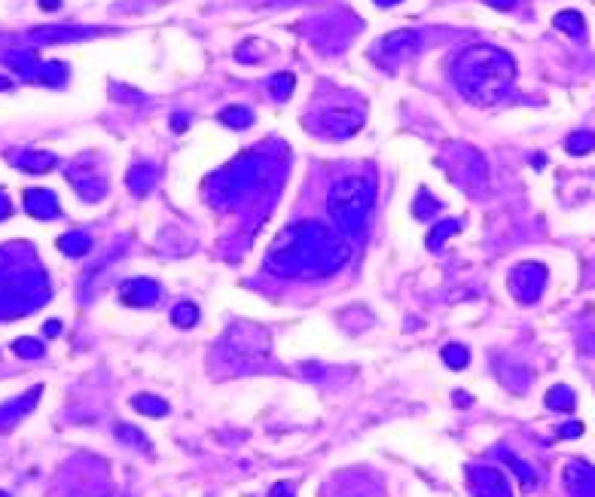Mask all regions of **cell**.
I'll use <instances>...</instances> for the list:
<instances>
[{"label":"cell","mask_w":595,"mask_h":497,"mask_svg":"<svg viewBox=\"0 0 595 497\" xmlns=\"http://www.w3.org/2000/svg\"><path fill=\"white\" fill-rule=\"evenodd\" d=\"M348 260V244L333 229L320 223L290 226L275 238L265 265L284 278H318L330 275Z\"/></svg>","instance_id":"6da1fadb"},{"label":"cell","mask_w":595,"mask_h":497,"mask_svg":"<svg viewBox=\"0 0 595 497\" xmlns=\"http://www.w3.org/2000/svg\"><path fill=\"white\" fill-rule=\"evenodd\" d=\"M452 80L467 101H473V104H480V107H489L510 95L513 80H516V61L503 49L480 43V46L464 49L455 58Z\"/></svg>","instance_id":"7a4b0ae2"},{"label":"cell","mask_w":595,"mask_h":497,"mask_svg":"<svg viewBox=\"0 0 595 497\" xmlns=\"http://www.w3.org/2000/svg\"><path fill=\"white\" fill-rule=\"evenodd\" d=\"M375 201V180L366 174H351V177H339L327 196L330 217L336 220L339 232L348 238H361L366 232V220H370Z\"/></svg>","instance_id":"3957f363"},{"label":"cell","mask_w":595,"mask_h":497,"mask_svg":"<svg viewBox=\"0 0 595 497\" xmlns=\"http://www.w3.org/2000/svg\"><path fill=\"white\" fill-rule=\"evenodd\" d=\"M418 46H421V40H418L415 31H394V34L382 37V40L372 46V58L379 61L382 68L394 70L397 64L409 61L412 55L418 52Z\"/></svg>","instance_id":"277c9868"},{"label":"cell","mask_w":595,"mask_h":497,"mask_svg":"<svg viewBox=\"0 0 595 497\" xmlns=\"http://www.w3.org/2000/svg\"><path fill=\"white\" fill-rule=\"evenodd\" d=\"M546 284V269L540 263H522L510 275V290L522 302H534Z\"/></svg>","instance_id":"5b68a950"},{"label":"cell","mask_w":595,"mask_h":497,"mask_svg":"<svg viewBox=\"0 0 595 497\" xmlns=\"http://www.w3.org/2000/svg\"><path fill=\"white\" fill-rule=\"evenodd\" d=\"M256 162L253 156H242L238 162H232L229 168L220 174V183H223V196L220 199H235V196H244L247 189H251V183L256 180Z\"/></svg>","instance_id":"8992f818"},{"label":"cell","mask_w":595,"mask_h":497,"mask_svg":"<svg viewBox=\"0 0 595 497\" xmlns=\"http://www.w3.org/2000/svg\"><path fill=\"white\" fill-rule=\"evenodd\" d=\"M320 119H324L330 134L348 137V134H354L357 128L363 125V110L361 107H330V110H324V116H320Z\"/></svg>","instance_id":"52a82bcc"},{"label":"cell","mask_w":595,"mask_h":497,"mask_svg":"<svg viewBox=\"0 0 595 497\" xmlns=\"http://www.w3.org/2000/svg\"><path fill=\"white\" fill-rule=\"evenodd\" d=\"M119 296H123V302H128V306L150 308L159 302V284L150 278H132L119 287Z\"/></svg>","instance_id":"ba28073f"},{"label":"cell","mask_w":595,"mask_h":497,"mask_svg":"<svg viewBox=\"0 0 595 497\" xmlns=\"http://www.w3.org/2000/svg\"><path fill=\"white\" fill-rule=\"evenodd\" d=\"M40 394H43V388H34V391H27L25 397H18L13 403H4V406H0V430H9L13 424H18V421L37 406Z\"/></svg>","instance_id":"9c48e42d"},{"label":"cell","mask_w":595,"mask_h":497,"mask_svg":"<svg viewBox=\"0 0 595 497\" xmlns=\"http://www.w3.org/2000/svg\"><path fill=\"white\" fill-rule=\"evenodd\" d=\"M25 210L37 220H55L58 217V199L49 189H27L25 192Z\"/></svg>","instance_id":"30bf717a"},{"label":"cell","mask_w":595,"mask_h":497,"mask_svg":"<svg viewBox=\"0 0 595 497\" xmlns=\"http://www.w3.org/2000/svg\"><path fill=\"white\" fill-rule=\"evenodd\" d=\"M467 482L473 485V491L480 497H507V489H503V479L498 470H470Z\"/></svg>","instance_id":"8fae6325"},{"label":"cell","mask_w":595,"mask_h":497,"mask_svg":"<svg viewBox=\"0 0 595 497\" xmlns=\"http://www.w3.org/2000/svg\"><path fill=\"white\" fill-rule=\"evenodd\" d=\"M70 183H73V189H77L86 201H98L101 196H104V189H107L104 177H98V174H82L80 168L70 171Z\"/></svg>","instance_id":"7c38bea8"},{"label":"cell","mask_w":595,"mask_h":497,"mask_svg":"<svg viewBox=\"0 0 595 497\" xmlns=\"http://www.w3.org/2000/svg\"><path fill=\"white\" fill-rule=\"evenodd\" d=\"M153 180H156V171H153V165H134L132 171H128V189L134 192V196H146V192L153 189Z\"/></svg>","instance_id":"4fadbf2b"},{"label":"cell","mask_w":595,"mask_h":497,"mask_svg":"<svg viewBox=\"0 0 595 497\" xmlns=\"http://www.w3.org/2000/svg\"><path fill=\"white\" fill-rule=\"evenodd\" d=\"M22 171H31V174H43V171H49L55 168V153H43V150H34V153H25V156H18V159H13Z\"/></svg>","instance_id":"5bb4252c"},{"label":"cell","mask_w":595,"mask_h":497,"mask_svg":"<svg viewBox=\"0 0 595 497\" xmlns=\"http://www.w3.org/2000/svg\"><path fill=\"white\" fill-rule=\"evenodd\" d=\"M553 25L558 27V31H565L568 37H574V40H583V34H586L583 15L574 13V9H565V13H558V15L553 18Z\"/></svg>","instance_id":"9a60e30c"},{"label":"cell","mask_w":595,"mask_h":497,"mask_svg":"<svg viewBox=\"0 0 595 497\" xmlns=\"http://www.w3.org/2000/svg\"><path fill=\"white\" fill-rule=\"evenodd\" d=\"M58 251L68 253V256H82L92 251V238L86 232H68L58 238Z\"/></svg>","instance_id":"2e32d148"},{"label":"cell","mask_w":595,"mask_h":497,"mask_svg":"<svg viewBox=\"0 0 595 497\" xmlns=\"http://www.w3.org/2000/svg\"><path fill=\"white\" fill-rule=\"evenodd\" d=\"M220 122H223L226 128H235V132H242V128H247L253 122V113L247 107L242 104H232V107H226V110H220Z\"/></svg>","instance_id":"e0dca14e"},{"label":"cell","mask_w":595,"mask_h":497,"mask_svg":"<svg viewBox=\"0 0 595 497\" xmlns=\"http://www.w3.org/2000/svg\"><path fill=\"white\" fill-rule=\"evenodd\" d=\"M31 77L37 82H46V86H61L64 77H68V68H64L61 61H49V64H40Z\"/></svg>","instance_id":"ac0fdd59"},{"label":"cell","mask_w":595,"mask_h":497,"mask_svg":"<svg viewBox=\"0 0 595 497\" xmlns=\"http://www.w3.org/2000/svg\"><path fill=\"white\" fill-rule=\"evenodd\" d=\"M77 37H82V31H73V27H37L34 43H64L77 40Z\"/></svg>","instance_id":"d6986e66"},{"label":"cell","mask_w":595,"mask_h":497,"mask_svg":"<svg viewBox=\"0 0 595 497\" xmlns=\"http://www.w3.org/2000/svg\"><path fill=\"white\" fill-rule=\"evenodd\" d=\"M132 406L141 412V415H150V418H162V415H168V403L159 400V397H146V394H141V397H134L132 400Z\"/></svg>","instance_id":"ffe728a7"},{"label":"cell","mask_w":595,"mask_h":497,"mask_svg":"<svg viewBox=\"0 0 595 497\" xmlns=\"http://www.w3.org/2000/svg\"><path fill=\"white\" fill-rule=\"evenodd\" d=\"M4 61L13 70L25 73V77H31V73L37 70V55L34 52H9V55H4Z\"/></svg>","instance_id":"44dd1931"},{"label":"cell","mask_w":595,"mask_h":497,"mask_svg":"<svg viewBox=\"0 0 595 497\" xmlns=\"http://www.w3.org/2000/svg\"><path fill=\"white\" fill-rule=\"evenodd\" d=\"M458 229H461L458 220H443V223H437L434 229H430V235H427V247H430V251H437V247L443 244L449 235H455Z\"/></svg>","instance_id":"7402d4cb"},{"label":"cell","mask_w":595,"mask_h":497,"mask_svg":"<svg viewBox=\"0 0 595 497\" xmlns=\"http://www.w3.org/2000/svg\"><path fill=\"white\" fill-rule=\"evenodd\" d=\"M293 86H296V77H293V73H278V77L269 80V92H272L275 101H287Z\"/></svg>","instance_id":"603a6c76"},{"label":"cell","mask_w":595,"mask_h":497,"mask_svg":"<svg viewBox=\"0 0 595 497\" xmlns=\"http://www.w3.org/2000/svg\"><path fill=\"white\" fill-rule=\"evenodd\" d=\"M171 320H174L177 327L187 329V327H192V324H199V308L192 306V302H177V306L171 308Z\"/></svg>","instance_id":"cb8c5ba5"},{"label":"cell","mask_w":595,"mask_h":497,"mask_svg":"<svg viewBox=\"0 0 595 497\" xmlns=\"http://www.w3.org/2000/svg\"><path fill=\"white\" fill-rule=\"evenodd\" d=\"M568 153H574V156H583V153H592L595 150V134L592 132H574V134H568Z\"/></svg>","instance_id":"d4e9b609"},{"label":"cell","mask_w":595,"mask_h":497,"mask_svg":"<svg viewBox=\"0 0 595 497\" xmlns=\"http://www.w3.org/2000/svg\"><path fill=\"white\" fill-rule=\"evenodd\" d=\"M437 210H439V201H437L434 196H430L427 189H421V192H418V199H415V205H412V214L421 217V220H427V217H434Z\"/></svg>","instance_id":"484cf974"},{"label":"cell","mask_w":595,"mask_h":497,"mask_svg":"<svg viewBox=\"0 0 595 497\" xmlns=\"http://www.w3.org/2000/svg\"><path fill=\"white\" fill-rule=\"evenodd\" d=\"M13 351L18 357H25V360H37V357H43V342H37V339H15L13 342Z\"/></svg>","instance_id":"4316f807"},{"label":"cell","mask_w":595,"mask_h":497,"mask_svg":"<svg viewBox=\"0 0 595 497\" xmlns=\"http://www.w3.org/2000/svg\"><path fill=\"white\" fill-rule=\"evenodd\" d=\"M443 360H446V366H452V370H464V366L470 363V354H467V348H461V345H446Z\"/></svg>","instance_id":"83f0119b"},{"label":"cell","mask_w":595,"mask_h":497,"mask_svg":"<svg viewBox=\"0 0 595 497\" xmlns=\"http://www.w3.org/2000/svg\"><path fill=\"white\" fill-rule=\"evenodd\" d=\"M546 406L549 409H574V394L568 391V388H553L546 394Z\"/></svg>","instance_id":"f1b7e54d"},{"label":"cell","mask_w":595,"mask_h":497,"mask_svg":"<svg viewBox=\"0 0 595 497\" xmlns=\"http://www.w3.org/2000/svg\"><path fill=\"white\" fill-rule=\"evenodd\" d=\"M116 436H119V439H125V443H128V439H132V443H137V448H144V452H146V448H150V443H146V436L141 434V430H134V427H125V424H119V427H116Z\"/></svg>","instance_id":"f546056e"},{"label":"cell","mask_w":595,"mask_h":497,"mask_svg":"<svg viewBox=\"0 0 595 497\" xmlns=\"http://www.w3.org/2000/svg\"><path fill=\"white\" fill-rule=\"evenodd\" d=\"M269 497H296V494H293V489H290L287 482H278V485L272 489V494H269Z\"/></svg>","instance_id":"4dcf8cb0"},{"label":"cell","mask_w":595,"mask_h":497,"mask_svg":"<svg viewBox=\"0 0 595 497\" xmlns=\"http://www.w3.org/2000/svg\"><path fill=\"white\" fill-rule=\"evenodd\" d=\"M9 214H13V205H9V199L0 192V220H6Z\"/></svg>","instance_id":"1f68e13d"},{"label":"cell","mask_w":595,"mask_h":497,"mask_svg":"<svg viewBox=\"0 0 595 497\" xmlns=\"http://www.w3.org/2000/svg\"><path fill=\"white\" fill-rule=\"evenodd\" d=\"M489 6H494V9H513L516 6V0H485Z\"/></svg>","instance_id":"d6a6232c"},{"label":"cell","mask_w":595,"mask_h":497,"mask_svg":"<svg viewBox=\"0 0 595 497\" xmlns=\"http://www.w3.org/2000/svg\"><path fill=\"white\" fill-rule=\"evenodd\" d=\"M187 122H189V119H187V116H174V119H171V125H174V132H187Z\"/></svg>","instance_id":"836d02e7"},{"label":"cell","mask_w":595,"mask_h":497,"mask_svg":"<svg viewBox=\"0 0 595 497\" xmlns=\"http://www.w3.org/2000/svg\"><path fill=\"white\" fill-rule=\"evenodd\" d=\"M43 329H46V336H58L61 333V324H58V320H49Z\"/></svg>","instance_id":"e575fe53"},{"label":"cell","mask_w":595,"mask_h":497,"mask_svg":"<svg viewBox=\"0 0 595 497\" xmlns=\"http://www.w3.org/2000/svg\"><path fill=\"white\" fill-rule=\"evenodd\" d=\"M580 434V424H568V427H562V436H577Z\"/></svg>","instance_id":"d590c367"},{"label":"cell","mask_w":595,"mask_h":497,"mask_svg":"<svg viewBox=\"0 0 595 497\" xmlns=\"http://www.w3.org/2000/svg\"><path fill=\"white\" fill-rule=\"evenodd\" d=\"M455 403H458V406H467V394L458 391V394H455Z\"/></svg>","instance_id":"8d00e7d4"},{"label":"cell","mask_w":595,"mask_h":497,"mask_svg":"<svg viewBox=\"0 0 595 497\" xmlns=\"http://www.w3.org/2000/svg\"><path fill=\"white\" fill-rule=\"evenodd\" d=\"M43 9H58V0H40Z\"/></svg>","instance_id":"74e56055"},{"label":"cell","mask_w":595,"mask_h":497,"mask_svg":"<svg viewBox=\"0 0 595 497\" xmlns=\"http://www.w3.org/2000/svg\"><path fill=\"white\" fill-rule=\"evenodd\" d=\"M379 6H394V4H400V0H375Z\"/></svg>","instance_id":"f35d334b"},{"label":"cell","mask_w":595,"mask_h":497,"mask_svg":"<svg viewBox=\"0 0 595 497\" xmlns=\"http://www.w3.org/2000/svg\"><path fill=\"white\" fill-rule=\"evenodd\" d=\"M0 497H9V494H4V491H0Z\"/></svg>","instance_id":"ab89813d"}]
</instances>
